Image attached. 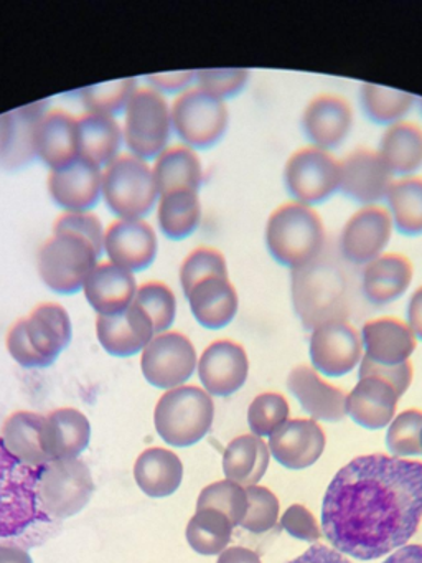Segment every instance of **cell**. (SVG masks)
<instances>
[{
  "label": "cell",
  "instance_id": "obj_1",
  "mask_svg": "<svg viewBox=\"0 0 422 563\" xmlns=\"http://www.w3.org/2000/svg\"><path fill=\"white\" fill-rule=\"evenodd\" d=\"M421 520V461L355 457L335 474L323 497V536L336 552L363 562L404 547Z\"/></svg>",
  "mask_w": 422,
  "mask_h": 563
},
{
  "label": "cell",
  "instance_id": "obj_2",
  "mask_svg": "<svg viewBox=\"0 0 422 563\" xmlns=\"http://www.w3.org/2000/svg\"><path fill=\"white\" fill-rule=\"evenodd\" d=\"M264 243L277 265L289 272L306 268L325 255V222L319 210L289 200L267 217Z\"/></svg>",
  "mask_w": 422,
  "mask_h": 563
},
{
  "label": "cell",
  "instance_id": "obj_3",
  "mask_svg": "<svg viewBox=\"0 0 422 563\" xmlns=\"http://www.w3.org/2000/svg\"><path fill=\"white\" fill-rule=\"evenodd\" d=\"M290 302L306 331L333 319L348 318V282L336 265L322 258L290 272Z\"/></svg>",
  "mask_w": 422,
  "mask_h": 563
},
{
  "label": "cell",
  "instance_id": "obj_4",
  "mask_svg": "<svg viewBox=\"0 0 422 563\" xmlns=\"http://www.w3.org/2000/svg\"><path fill=\"white\" fill-rule=\"evenodd\" d=\"M73 324L68 311L55 302H42L7 332L10 357L25 368H46L68 347Z\"/></svg>",
  "mask_w": 422,
  "mask_h": 563
},
{
  "label": "cell",
  "instance_id": "obj_5",
  "mask_svg": "<svg viewBox=\"0 0 422 563\" xmlns=\"http://www.w3.org/2000/svg\"><path fill=\"white\" fill-rule=\"evenodd\" d=\"M42 466L16 460L0 438V539H13L35 526L49 523L38 499Z\"/></svg>",
  "mask_w": 422,
  "mask_h": 563
},
{
  "label": "cell",
  "instance_id": "obj_6",
  "mask_svg": "<svg viewBox=\"0 0 422 563\" xmlns=\"http://www.w3.org/2000/svg\"><path fill=\"white\" fill-rule=\"evenodd\" d=\"M214 401L198 385H181L165 391L154 408L158 437L175 448L200 443L213 427Z\"/></svg>",
  "mask_w": 422,
  "mask_h": 563
},
{
  "label": "cell",
  "instance_id": "obj_7",
  "mask_svg": "<svg viewBox=\"0 0 422 563\" xmlns=\"http://www.w3.org/2000/svg\"><path fill=\"white\" fill-rule=\"evenodd\" d=\"M101 253L82 236L65 230H53V235L40 246L36 268L46 288L56 295L73 296L82 291L86 279L99 265Z\"/></svg>",
  "mask_w": 422,
  "mask_h": 563
},
{
  "label": "cell",
  "instance_id": "obj_8",
  "mask_svg": "<svg viewBox=\"0 0 422 563\" xmlns=\"http://www.w3.org/2000/svg\"><path fill=\"white\" fill-rule=\"evenodd\" d=\"M158 199L152 167L131 154L119 156L102 173V200L118 220H144Z\"/></svg>",
  "mask_w": 422,
  "mask_h": 563
},
{
  "label": "cell",
  "instance_id": "obj_9",
  "mask_svg": "<svg viewBox=\"0 0 422 563\" xmlns=\"http://www.w3.org/2000/svg\"><path fill=\"white\" fill-rule=\"evenodd\" d=\"M171 133L170 104L152 88L137 90L124 111V146L131 156L148 163L168 147Z\"/></svg>",
  "mask_w": 422,
  "mask_h": 563
},
{
  "label": "cell",
  "instance_id": "obj_10",
  "mask_svg": "<svg viewBox=\"0 0 422 563\" xmlns=\"http://www.w3.org/2000/svg\"><path fill=\"white\" fill-rule=\"evenodd\" d=\"M170 114L175 136L197 153L220 144L230 126L226 103L197 87L175 97Z\"/></svg>",
  "mask_w": 422,
  "mask_h": 563
},
{
  "label": "cell",
  "instance_id": "obj_11",
  "mask_svg": "<svg viewBox=\"0 0 422 563\" xmlns=\"http://www.w3.org/2000/svg\"><path fill=\"white\" fill-rule=\"evenodd\" d=\"M282 183L290 200L316 209L340 192V159L307 144L287 157Z\"/></svg>",
  "mask_w": 422,
  "mask_h": 563
},
{
  "label": "cell",
  "instance_id": "obj_12",
  "mask_svg": "<svg viewBox=\"0 0 422 563\" xmlns=\"http://www.w3.org/2000/svg\"><path fill=\"white\" fill-rule=\"evenodd\" d=\"M95 493L88 464L79 457L56 460L42 466L38 499L43 514L53 520L68 519L81 512Z\"/></svg>",
  "mask_w": 422,
  "mask_h": 563
},
{
  "label": "cell",
  "instance_id": "obj_13",
  "mask_svg": "<svg viewBox=\"0 0 422 563\" xmlns=\"http://www.w3.org/2000/svg\"><path fill=\"white\" fill-rule=\"evenodd\" d=\"M198 355L193 342L178 331L154 335L141 354V371L145 382L158 390L187 385L197 372Z\"/></svg>",
  "mask_w": 422,
  "mask_h": 563
},
{
  "label": "cell",
  "instance_id": "obj_14",
  "mask_svg": "<svg viewBox=\"0 0 422 563\" xmlns=\"http://www.w3.org/2000/svg\"><path fill=\"white\" fill-rule=\"evenodd\" d=\"M309 355L312 367L323 377L338 378L352 374L365 357L359 329L348 318L316 325L310 331Z\"/></svg>",
  "mask_w": 422,
  "mask_h": 563
},
{
  "label": "cell",
  "instance_id": "obj_15",
  "mask_svg": "<svg viewBox=\"0 0 422 563\" xmlns=\"http://www.w3.org/2000/svg\"><path fill=\"white\" fill-rule=\"evenodd\" d=\"M392 235L395 225L385 206L359 207L340 230V256L349 265L363 268L388 252Z\"/></svg>",
  "mask_w": 422,
  "mask_h": 563
},
{
  "label": "cell",
  "instance_id": "obj_16",
  "mask_svg": "<svg viewBox=\"0 0 422 563\" xmlns=\"http://www.w3.org/2000/svg\"><path fill=\"white\" fill-rule=\"evenodd\" d=\"M355 124L353 104L338 93H319L310 98L300 114V130L309 146L333 151L342 147Z\"/></svg>",
  "mask_w": 422,
  "mask_h": 563
},
{
  "label": "cell",
  "instance_id": "obj_17",
  "mask_svg": "<svg viewBox=\"0 0 422 563\" xmlns=\"http://www.w3.org/2000/svg\"><path fill=\"white\" fill-rule=\"evenodd\" d=\"M201 388L211 397H231L249 377L246 349L233 339H216L201 352L197 365Z\"/></svg>",
  "mask_w": 422,
  "mask_h": 563
},
{
  "label": "cell",
  "instance_id": "obj_18",
  "mask_svg": "<svg viewBox=\"0 0 422 563\" xmlns=\"http://www.w3.org/2000/svg\"><path fill=\"white\" fill-rule=\"evenodd\" d=\"M392 180L376 150L356 147L340 159V194L359 207L382 206Z\"/></svg>",
  "mask_w": 422,
  "mask_h": 563
},
{
  "label": "cell",
  "instance_id": "obj_19",
  "mask_svg": "<svg viewBox=\"0 0 422 563\" xmlns=\"http://www.w3.org/2000/svg\"><path fill=\"white\" fill-rule=\"evenodd\" d=\"M104 253L112 265L145 272L157 258V232L145 220H115L106 229Z\"/></svg>",
  "mask_w": 422,
  "mask_h": 563
},
{
  "label": "cell",
  "instance_id": "obj_20",
  "mask_svg": "<svg viewBox=\"0 0 422 563\" xmlns=\"http://www.w3.org/2000/svg\"><path fill=\"white\" fill-rule=\"evenodd\" d=\"M326 437L319 421L293 418L269 437L270 456L287 470L300 471L313 466L325 451Z\"/></svg>",
  "mask_w": 422,
  "mask_h": 563
},
{
  "label": "cell",
  "instance_id": "obj_21",
  "mask_svg": "<svg viewBox=\"0 0 422 563\" xmlns=\"http://www.w3.org/2000/svg\"><path fill=\"white\" fill-rule=\"evenodd\" d=\"M287 388L312 420L336 423L346 417V394L330 384L312 365H297L287 375Z\"/></svg>",
  "mask_w": 422,
  "mask_h": 563
},
{
  "label": "cell",
  "instance_id": "obj_22",
  "mask_svg": "<svg viewBox=\"0 0 422 563\" xmlns=\"http://www.w3.org/2000/svg\"><path fill=\"white\" fill-rule=\"evenodd\" d=\"M48 113V103L29 104L0 114V167L19 170L30 166L35 156V131Z\"/></svg>",
  "mask_w": 422,
  "mask_h": 563
},
{
  "label": "cell",
  "instance_id": "obj_23",
  "mask_svg": "<svg viewBox=\"0 0 422 563\" xmlns=\"http://www.w3.org/2000/svg\"><path fill=\"white\" fill-rule=\"evenodd\" d=\"M365 358L379 365H399L411 361L418 349V338L406 319L378 316L359 329Z\"/></svg>",
  "mask_w": 422,
  "mask_h": 563
},
{
  "label": "cell",
  "instance_id": "obj_24",
  "mask_svg": "<svg viewBox=\"0 0 422 563\" xmlns=\"http://www.w3.org/2000/svg\"><path fill=\"white\" fill-rule=\"evenodd\" d=\"M49 199L65 213L91 212L102 199V170L78 159L48 176Z\"/></svg>",
  "mask_w": 422,
  "mask_h": 563
},
{
  "label": "cell",
  "instance_id": "obj_25",
  "mask_svg": "<svg viewBox=\"0 0 422 563\" xmlns=\"http://www.w3.org/2000/svg\"><path fill=\"white\" fill-rule=\"evenodd\" d=\"M414 279L409 256L386 252L362 268V295L369 305L385 308L408 295Z\"/></svg>",
  "mask_w": 422,
  "mask_h": 563
},
{
  "label": "cell",
  "instance_id": "obj_26",
  "mask_svg": "<svg viewBox=\"0 0 422 563\" xmlns=\"http://www.w3.org/2000/svg\"><path fill=\"white\" fill-rule=\"evenodd\" d=\"M154 335V324L135 302L119 314L96 318V338L112 357L142 354Z\"/></svg>",
  "mask_w": 422,
  "mask_h": 563
},
{
  "label": "cell",
  "instance_id": "obj_27",
  "mask_svg": "<svg viewBox=\"0 0 422 563\" xmlns=\"http://www.w3.org/2000/svg\"><path fill=\"white\" fill-rule=\"evenodd\" d=\"M185 298L195 321L208 331L227 328L240 311V295L230 276L203 279Z\"/></svg>",
  "mask_w": 422,
  "mask_h": 563
},
{
  "label": "cell",
  "instance_id": "obj_28",
  "mask_svg": "<svg viewBox=\"0 0 422 563\" xmlns=\"http://www.w3.org/2000/svg\"><path fill=\"white\" fill-rule=\"evenodd\" d=\"M399 398L395 387L381 378H358L346 394V417L366 430H382L395 420Z\"/></svg>",
  "mask_w": 422,
  "mask_h": 563
},
{
  "label": "cell",
  "instance_id": "obj_29",
  "mask_svg": "<svg viewBox=\"0 0 422 563\" xmlns=\"http://www.w3.org/2000/svg\"><path fill=\"white\" fill-rule=\"evenodd\" d=\"M35 156L49 173L76 163L79 159L78 118L65 111H48L36 126Z\"/></svg>",
  "mask_w": 422,
  "mask_h": 563
},
{
  "label": "cell",
  "instance_id": "obj_30",
  "mask_svg": "<svg viewBox=\"0 0 422 563\" xmlns=\"http://www.w3.org/2000/svg\"><path fill=\"white\" fill-rule=\"evenodd\" d=\"M137 288L134 273L106 262L92 269L82 286V292L98 316H114L134 302Z\"/></svg>",
  "mask_w": 422,
  "mask_h": 563
},
{
  "label": "cell",
  "instance_id": "obj_31",
  "mask_svg": "<svg viewBox=\"0 0 422 563\" xmlns=\"http://www.w3.org/2000/svg\"><path fill=\"white\" fill-rule=\"evenodd\" d=\"M0 438L7 450L29 466L52 463L46 417L35 411L20 410L3 421Z\"/></svg>",
  "mask_w": 422,
  "mask_h": 563
},
{
  "label": "cell",
  "instance_id": "obj_32",
  "mask_svg": "<svg viewBox=\"0 0 422 563\" xmlns=\"http://www.w3.org/2000/svg\"><path fill=\"white\" fill-rule=\"evenodd\" d=\"M376 151L395 179L418 176L422 169L421 124L404 120L385 128Z\"/></svg>",
  "mask_w": 422,
  "mask_h": 563
},
{
  "label": "cell",
  "instance_id": "obj_33",
  "mask_svg": "<svg viewBox=\"0 0 422 563\" xmlns=\"http://www.w3.org/2000/svg\"><path fill=\"white\" fill-rule=\"evenodd\" d=\"M134 481L145 496L164 499L180 487L184 463L167 448H147L135 460Z\"/></svg>",
  "mask_w": 422,
  "mask_h": 563
},
{
  "label": "cell",
  "instance_id": "obj_34",
  "mask_svg": "<svg viewBox=\"0 0 422 563\" xmlns=\"http://www.w3.org/2000/svg\"><path fill=\"white\" fill-rule=\"evenodd\" d=\"M122 144L124 136L115 118L96 113L78 118L79 159L102 169L118 159Z\"/></svg>",
  "mask_w": 422,
  "mask_h": 563
},
{
  "label": "cell",
  "instance_id": "obj_35",
  "mask_svg": "<svg viewBox=\"0 0 422 563\" xmlns=\"http://www.w3.org/2000/svg\"><path fill=\"white\" fill-rule=\"evenodd\" d=\"M155 186L158 196L178 192V190H191L198 192L203 186L204 170L197 151L178 144L168 146L152 166Z\"/></svg>",
  "mask_w": 422,
  "mask_h": 563
},
{
  "label": "cell",
  "instance_id": "obj_36",
  "mask_svg": "<svg viewBox=\"0 0 422 563\" xmlns=\"http://www.w3.org/2000/svg\"><path fill=\"white\" fill-rule=\"evenodd\" d=\"M270 451L263 438L256 434H241L234 438L223 453L224 476L241 486H254L263 479L269 467Z\"/></svg>",
  "mask_w": 422,
  "mask_h": 563
},
{
  "label": "cell",
  "instance_id": "obj_37",
  "mask_svg": "<svg viewBox=\"0 0 422 563\" xmlns=\"http://www.w3.org/2000/svg\"><path fill=\"white\" fill-rule=\"evenodd\" d=\"M46 424L52 461L78 457L91 441V424L86 415L76 408L52 411L46 415Z\"/></svg>",
  "mask_w": 422,
  "mask_h": 563
},
{
  "label": "cell",
  "instance_id": "obj_38",
  "mask_svg": "<svg viewBox=\"0 0 422 563\" xmlns=\"http://www.w3.org/2000/svg\"><path fill=\"white\" fill-rule=\"evenodd\" d=\"M382 206L391 217L399 235L422 236V176L399 177L392 180Z\"/></svg>",
  "mask_w": 422,
  "mask_h": 563
},
{
  "label": "cell",
  "instance_id": "obj_39",
  "mask_svg": "<svg viewBox=\"0 0 422 563\" xmlns=\"http://www.w3.org/2000/svg\"><path fill=\"white\" fill-rule=\"evenodd\" d=\"M157 223L162 235L181 242L193 235L201 223V202L198 192L178 190L158 199Z\"/></svg>",
  "mask_w": 422,
  "mask_h": 563
},
{
  "label": "cell",
  "instance_id": "obj_40",
  "mask_svg": "<svg viewBox=\"0 0 422 563\" xmlns=\"http://www.w3.org/2000/svg\"><path fill=\"white\" fill-rule=\"evenodd\" d=\"M359 108L369 123L388 128L408 120L418 104V97L408 91L381 87L375 84H362L359 87Z\"/></svg>",
  "mask_w": 422,
  "mask_h": 563
},
{
  "label": "cell",
  "instance_id": "obj_41",
  "mask_svg": "<svg viewBox=\"0 0 422 563\" xmlns=\"http://www.w3.org/2000/svg\"><path fill=\"white\" fill-rule=\"evenodd\" d=\"M233 523L214 509H197L187 523L188 545L200 555H220L227 549L233 536Z\"/></svg>",
  "mask_w": 422,
  "mask_h": 563
},
{
  "label": "cell",
  "instance_id": "obj_42",
  "mask_svg": "<svg viewBox=\"0 0 422 563\" xmlns=\"http://www.w3.org/2000/svg\"><path fill=\"white\" fill-rule=\"evenodd\" d=\"M135 305L148 316L155 335L170 331L177 318V296L170 286L162 282H148L137 288Z\"/></svg>",
  "mask_w": 422,
  "mask_h": 563
},
{
  "label": "cell",
  "instance_id": "obj_43",
  "mask_svg": "<svg viewBox=\"0 0 422 563\" xmlns=\"http://www.w3.org/2000/svg\"><path fill=\"white\" fill-rule=\"evenodd\" d=\"M137 90L135 78H122V80H112L108 84L85 88L81 91V100L88 113L115 118L118 114L124 113L129 101Z\"/></svg>",
  "mask_w": 422,
  "mask_h": 563
},
{
  "label": "cell",
  "instance_id": "obj_44",
  "mask_svg": "<svg viewBox=\"0 0 422 563\" xmlns=\"http://www.w3.org/2000/svg\"><path fill=\"white\" fill-rule=\"evenodd\" d=\"M197 509H214L224 514L233 527L241 526L247 512L246 487L230 479L216 481L201 489Z\"/></svg>",
  "mask_w": 422,
  "mask_h": 563
},
{
  "label": "cell",
  "instance_id": "obj_45",
  "mask_svg": "<svg viewBox=\"0 0 422 563\" xmlns=\"http://www.w3.org/2000/svg\"><path fill=\"white\" fill-rule=\"evenodd\" d=\"M290 407L287 398L277 391H264L247 408V424L256 437H273L289 421Z\"/></svg>",
  "mask_w": 422,
  "mask_h": 563
},
{
  "label": "cell",
  "instance_id": "obj_46",
  "mask_svg": "<svg viewBox=\"0 0 422 563\" xmlns=\"http://www.w3.org/2000/svg\"><path fill=\"white\" fill-rule=\"evenodd\" d=\"M211 276H230L226 256L213 246H198L191 250L178 269V282L184 295Z\"/></svg>",
  "mask_w": 422,
  "mask_h": 563
},
{
  "label": "cell",
  "instance_id": "obj_47",
  "mask_svg": "<svg viewBox=\"0 0 422 563\" xmlns=\"http://www.w3.org/2000/svg\"><path fill=\"white\" fill-rule=\"evenodd\" d=\"M422 411L411 408L396 415L386 431V446L392 456L409 460L421 456Z\"/></svg>",
  "mask_w": 422,
  "mask_h": 563
},
{
  "label": "cell",
  "instance_id": "obj_48",
  "mask_svg": "<svg viewBox=\"0 0 422 563\" xmlns=\"http://www.w3.org/2000/svg\"><path fill=\"white\" fill-rule=\"evenodd\" d=\"M246 493L247 512L241 527L247 532L256 533V536L269 532L279 522V499L273 490L259 486V484L247 486Z\"/></svg>",
  "mask_w": 422,
  "mask_h": 563
},
{
  "label": "cell",
  "instance_id": "obj_49",
  "mask_svg": "<svg viewBox=\"0 0 422 563\" xmlns=\"http://www.w3.org/2000/svg\"><path fill=\"white\" fill-rule=\"evenodd\" d=\"M251 74L246 68H211V70H198L195 78V87L216 100H233L243 93L249 84Z\"/></svg>",
  "mask_w": 422,
  "mask_h": 563
},
{
  "label": "cell",
  "instance_id": "obj_50",
  "mask_svg": "<svg viewBox=\"0 0 422 563\" xmlns=\"http://www.w3.org/2000/svg\"><path fill=\"white\" fill-rule=\"evenodd\" d=\"M53 230H65V232L76 233L92 243L99 253H104V227L101 220L92 212L85 213H63L55 222Z\"/></svg>",
  "mask_w": 422,
  "mask_h": 563
},
{
  "label": "cell",
  "instance_id": "obj_51",
  "mask_svg": "<svg viewBox=\"0 0 422 563\" xmlns=\"http://www.w3.org/2000/svg\"><path fill=\"white\" fill-rule=\"evenodd\" d=\"M362 377L381 378V380L392 385L399 397H402L411 387L414 367H412L411 361L399 365H379L363 357L358 367V378Z\"/></svg>",
  "mask_w": 422,
  "mask_h": 563
},
{
  "label": "cell",
  "instance_id": "obj_52",
  "mask_svg": "<svg viewBox=\"0 0 422 563\" xmlns=\"http://www.w3.org/2000/svg\"><path fill=\"white\" fill-rule=\"evenodd\" d=\"M280 527L293 539L303 542H319L322 529L316 522L315 516L302 504H293L280 517Z\"/></svg>",
  "mask_w": 422,
  "mask_h": 563
},
{
  "label": "cell",
  "instance_id": "obj_53",
  "mask_svg": "<svg viewBox=\"0 0 422 563\" xmlns=\"http://www.w3.org/2000/svg\"><path fill=\"white\" fill-rule=\"evenodd\" d=\"M195 78H197V71H171V74L148 75L145 80L148 88L157 91L162 97L165 95L178 97L195 87Z\"/></svg>",
  "mask_w": 422,
  "mask_h": 563
},
{
  "label": "cell",
  "instance_id": "obj_54",
  "mask_svg": "<svg viewBox=\"0 0 422 563\" xmlns=\"http://www.w3.org/2000/svg\"><path fill=\"white\" fill-rule=\"evenodd\" d=\"M287 563H352L346 559L343 553L336 552L335 549L316 543V545L310 547L309 550L297 556V559L290 560Z\"/></svg>",
  "mask_w": 422,
  "mask_h": 563
},
{
  "label": "cell",
  "instance_id": "obj_55",
  "mask_svg": "<svg viewBox=\"0 0 422 563\" xmlns=\"http://www.w3.org/2000/svg\"><path fill=\"white\" fill-rule=\"evenodd\" d=\"M404 319L418 341L422 342V285L412 289L411 295H409Z\"/></svg>",
  "mask_w": 422,
  "mask_h": 563
},
{
  "label": "cell",
  "instance_id": "obj_56",
  "mask_svg": "<svg viewBox=\"0 0 422 563\" xmlns=\"http://www.w3.org/2000/svg\"><path fill=\"white\" fill-rule=\"evenodd\" d=\"M216 563H263L254 550L246 547H227L218 555Z\"/></svg>",
  "mask_w": 422,
  "mask_h": 563
},
{
  "label": "cell",
  "instance_id": "obj_57",
  "mask_svg": "<svg viewBox=\"0 0 422 563\" xmlns=\"http://www.w3.org/2000/svg\"><path fill=\"white\" fill-rule=\"evenodd\" d=\"M382 563H422V545L409 543L392 552Z\"/></svg>",
  "mask_w": 422,
  "mask_h": 563
},
{
  "label": "cell",
  "instance_id": "obj_58",
  "mask_svg": "<svg viewBox=\"0 0 422 563\" xmlns=\"http://www.w3.org/2000/svg\"><path fill=\"white\" fill-rule=\"evenodd\" d=\"M0 563H33V560L25 549L0 543Z\"/></svg>",
  "mask_w": 422,
  "mask_h": 563
},
{
  "label": "cell",
  "instance_id": "obj_59",
  "mask_svg": "<svg viewBox=\"0 0 422 563\" xmlns=\"http://www.w3.org/2000/svg\"><path fill=\"white\" fill-rule=\"evenodd\" d=\"M415 107H418L419 113L422 114V98H418V104H415Z\"/></svg>",
  "mask_w": 422,
  "mask_h": 563
},
{
  "label": "cell",
  "instance_id": "obj_60",
  "mask_svg": "<svg viewBox=\"0 0 422 563\" xmlns=\"http://www.w3.org/2000/svg\"><path fill=\"white\" fill-rule=\"evenodd\" d=\"M421 450H422V431H421Z\"/></svg>",
  "mask_w": 422,
  "mask_h": 563
}]
</instances>
